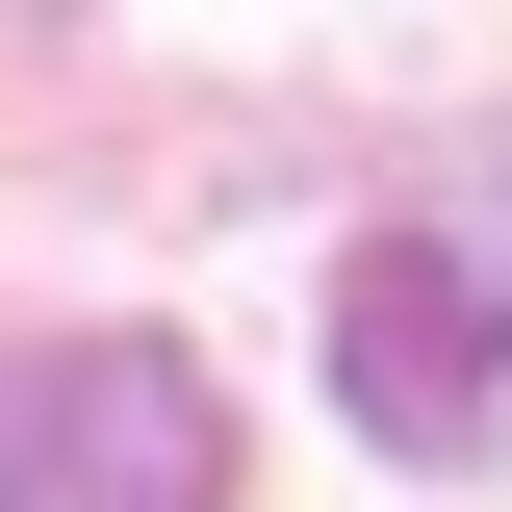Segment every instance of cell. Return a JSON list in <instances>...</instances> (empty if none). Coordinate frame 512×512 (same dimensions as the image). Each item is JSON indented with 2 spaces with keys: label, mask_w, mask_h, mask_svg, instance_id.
Listing matches in <instances>:
<instances>
[{
  "label": "cell",
  "mask_w": 512,
  "mask_h": 512,
  "mask_svg": "<svg viewBox=\"0 0 512 512\" xmlns=\"http://www.w3.org/2000/svg\"><path fill=\"white\" fill-rule=\"evenodd\" d=\"M359 436H410V461L487 436V308H461V256H359Z\"/></svg>",
  "instance_id": "cell-2"
},
{
  "label": "cell",
  "mask_w": 512,
  "mask_h": 512,
  "mask_svg": "<svg viewBox=\"0 0 512 512\" xmlns=\"http://www.w3.org/2000/svg\"><path fill=\"white\" fill-rule=\"evenodd\" d=\"M0 512H231V410L154 333H77L0 384Z\"/></svg>",
  "instance_id": "cell-1"
}]
</instances>
